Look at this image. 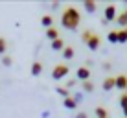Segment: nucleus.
<instances>
[{
  "label": "nucleus",
  "mask_w": 127,
  "mask_h": 118,
  "mask_svg": "<svg viewBox=\"0 0 127 118\" xmlns=\"http://www.w3.org/2000/svg\"><path fill=\"white\" fill-rule=\"evenodd\" d=\"M79 22H81V15H79V11H77V7H74V6L64 7L63 15H61V24H63V28L74 32V30H77Z\"/></svg>",
  "instance_id": "nucleus-1"
},
{
  "label": "nucleus",
  "mask_w": 127,
  "mask_h": 118,
  "mask_svg": "<svg viewBox=\"0 0 127 118\" xmlns=\"http://www.w3.org/2000/svg\"><path fill=\"white\" fill-rule=\"evenodd\" d=\"M81 41L89 46L90 52H96V50L99 48V44H101V39H99V35H98V33H94L92 30H85V32L81 33Z\"/></svg>",
  "instance_id": "nucleus-2"
},
{
  "label": "nucleus",
  "mask_w": 127,
  "mask_h": 118,
  "mask_svg": "<svg viewBox=\"0 0 127 118\" xmlns=\"http://www.w3.org/2000/svg\"><path fill=\"white\" fill-rule=\"evenodd\" d=\"M68 65L66 63H59V65H55L54 68H52V79H55V81H59V79H63L64 76L68 74Z\"/></svg>",
  "instance_id": "nucleus-3"
},
{
  "label": "nucleus",
  "mask_w": 127,
  "mask_h": 118,
  "mask_svg": "<svg viewBox=\"0 0 127 118\" xmlns=\"http://www.w3.org/2000/svg\"><path fill=\"white\" fill-rule=\"evenodd\" d=\"M76 78H77V81H90V68H87V67H79L76 70Z\"/></svg>",
  "instance_id": "nucleus-4"
},
{
  "label": "nucleus",
  "mask_w": 127,
  "mask_h": 118,
  "mask_svg": "<svg viewBox=\"0 0 127 118\" xmlns=\"http://www.w3.org/2000/svg\"><path fill=\"white\" fill-rule=\"evenodd\" d=\"M103 15H105V20L107 22H112V20H116V6L114 4H109L107 7H105V11H103Z\"/></svg>",
  "instance_id": "nucleus-5"
},
{
  "label": "nucleus",
  "mask_w": 127,
  "mask_h": 118,
  "mask_svg": "<svg viewBox=\"0 0 127 118\" xmlns=\"http://www.w3.org/2000/svg\"><path fill=\"white\" fill-rule=\"evenodd\" d=\"M101 87H103V90L105 92H109V90H112L116 87V76H107L103 79V83H101Z\"/></svg>",
  "instance_id": "nucleus-6"
},
{
  "label": "nucleus",
  "mask_w": 127,
  "mask_h": 118,
  "mask_svg": "<svg viewBox=\"0 0 127 118\" xmlns=\"http://www.w3.org/2000/svg\"><path fill=\"white\" fill-rule=\"evenodd\" d=\"M116 89L127 90V76H125V74H120V76H116Z\"/></svg>",
  "instance_id": "nucleus-7"
},
{
  "label": "nucleus",
  "mask_w": 127,
  "mask_h": 118,
  "mask_svg": "<svg viewBox=\"0 0 127 118\" xmlns=\"http://www.w3.org/2000/svg\"><path fill=\"white\" fill-rule=\"evenodd\" d=\"M50 48H52L54 52H63V50H64V41H63L61 37H59V39H55V41H52Z\"/></svg>",
  "instance_id": "nucleus-8"
},
{
  "label": "nucleus",
  "mask_w": 127,
  "mask_h": 118,
  "mask_svg": "<svg viewBox=\"0 0 127 118\" xmlns=\"http://www.w3.org/2000/svg\"><path fill=\"white\" fill-rule=\"evenodd\" d=\"M63 107L68 109V111H76V109H77V103L74 102V98L70 96V98H64V100H63Z\"/></svg>",
  "instance_id": "nucleus-9"
},
{
  "label": "nucleus",
  "mask_w": 127,
  "mask_h": 118,
  "mask_svg": "<svg viewBox=\"0 0 127 118\" xmlns=\"http://www.w3.org/2000/svg\"><path fill=\"white\" fill-rule=\"evenodd\" d=\"M46 37L50 39V41H55V39H59V37H61V35H59V30L55 28V26L48 28V30H46Z\"/></svg>",
  "instance_id": "nucleus-10"
},
{
  "label": "nucleus",
  "mask_w": 127,
  "mask_h": 118,
  "mask_svg": "<svg viewBox=\"0 0 127 118\" xmlns=\"http://www.w3.org/2000/svg\"><path fill=\"white\" fill-rule=\"evenodd\" d=\"M83 7H85L87 13H96V9H98L94 0H85V2H83Z\"/></svg>",
  "instance_id": "nucleus-11"
},
{
  "label": "nucleus",
  "mask_w": 127,
  "mask_h": 118,
  "mask_svg": "<svg viewBox=\"0 0 127 118\" xmlns=\"http://www.w3.org/2000/svg\"><path fill=\"white\" fill-rule=\"evenodd\" d=\"M42 74V63L41 61H33V65H32V76H41Z\"/></svg>",
  "instance_id": "nucleus-12"
},
{
  "label": "nucleus",
  "mask_w": 127,
  "mask_h": 118,
  "mask_svg": "<svg viewBox=\"0 0 127 118\" xmlns=\"http://www.w3.org/2000/svg\"><path fill=\"white\" fill-rule=\"evenodd\" d=\"M61 54H63V59H74V55H76V50H74L72 46H64V50L61 52Z\"/></svg>",
  "instance_id": "nucleus-13"
},
{
  "label": "nucleus",
  "mask_w": 127,
  "mask_h": 118,
  "mask_svg": "<svg viewBox=\"0 0 127 118\" xmlns=\"http://www.w3.org/2000/svg\"><path fill=\"white\" fill-rule=\"evenodd\" d=\"M41 24L44 26L46 30H48V28H52V26H54V17H52V15H44V17H41Z\"/></svg>",
  "instance_id": "nucleus-14"
},
{
  "label": "nucleus",
  "mask_w": 127,
  "mask_h": 118,
  "mask_svg": "<svg viewBox=\"0 0 127 118\" xmlns=\"http://www.w3.org/2000/svg\"><path fill=\"white\" fill-rule=\"evenodd\" d=\"M116 24L120 26L122 30H124V28H127V17H125V13H120V15L116 17Z\"/></svg>",
  "instance_id": "nucleus-15"
},
{
  "label": "nucleus",
  "mask_w": 127,
  "mask_h": 118,
  "mask_svg": "<svg viewBox=\"0 0 127 118\" xmlns=\"http://www.w3.org/2000/svg\"><path fill=\"white\" fill-rule=\"evenodd\" d=\"M55 92H57L59 96H63V100H64V98H70V96H72V92H70L66 87H57V89H55Z\"/></svg>",
  "instance_id": "nucleus-16"
},
{
  "label": "nucleus",
  "mask_w": 127,
  "mask_h": 118,
  "mask_svg": "<svg viewBox=\"0 0 127 118\" xmlns=\"http://www.w3.org/2000/svg\"><path fill=\"white\" fill-rule=\"evenodd\" d=\"M81 90L83 92H94V83L92 81H83L81 83Z\"/></svg>",
  "instance_id": "nucleus-17"
},
{
  "label": "nucleus",
  "mask_w": 127,
  "mask_h": 118,
  "mask_svg": "<svg viewBox=\"0 0 127 118\" xmlns=\"http://www.w3.org/2000/svg\"><path fill=\"white\" fill-rule=\"evenodd\" d=\"M120 105H122V111H124V118H127V94L120 96Z\"/></svg>",
  "instance_id": "nucleus-18"
},
{
  "label": "nucleus",
  "mask_w": 127,
  "mask_h": 118,
  "mask_svg": "<svg viewBox=\"0 0 127 118\" xmlns=\"http://www.w3.org/2000/svg\"><path fill=\"white\" fill-rule=\"evenodd\" d=\"M72 98H74V102H76L77 105H81L83 98H85V96H83V90H76V92H72Z\"/></svg>",
  "instance_id": "nucleus-19"
},
{
  "label": "nucleus",
  "mask_w": 127,
  "mask_h": 118,
  "mask_svg": "<svg viewBox=\"0 0 127 118\" xmlns=\"http://www.w3.org/2000/svg\"><path fill=\"white\" fill-rule=\"evenodd\" d=\"M118 42H120V44L127 42V28H124V30H118Z\"/></svg>",
  "instance_id": "nucleus-20"
},
{
  "label": "nucleus",
  "mask_w": 127,
  "mask_h": 118,
  "mask_svg": "<svg viewBox=\"0 0 127 118\" xmlns=\"http://www.w3.org/2000/svg\"><path fill=\"white\" fill-rule=\"evenodd\" d=\"M94 113H96V116H98V118H109V113H107V109H105V107H96Z\"/></svg>",
  "instance_id": "nucleus-21"
},
{
  "label": "nucleus",
  "mask_w": 127,
  "mask_h": 118,
  "mask_svg": "<svg viewBox=\"0 0 127 118\" xmlns=\"http://www.w3.org/2000/svg\"><path fill=\"white\" fill-rule=\"evenodd\" d=\"M107 41L112 42V44H116V42H118V32H116V30H112V32L107 33Z\"/></svg>",
  "instance_id": "nucleus-22"
},
{
  "label": "nucleus",
  "mask_w": 127,
  "mask_h": 118,
  "mask_svg": "<svg viewBox=\"0 0 127 118\" xmlns=\"http://www.w3.org/2000/svg\"><path fill=\"white\" fill-rule=\"evenodd\" d=\"M6 50H7V41L4 37H0V57L6 55Z\"/></svg>",
  "instance_id": "nucleus-23"
},
{
  "label": "nucleus",
  "mask_w": 127,
  "mask_h": 118,
  "mask_svg": "<svg viewBox=\"0 0 127 118\" xmlns=\"http://www.w3.org/2000/svg\"><path fill=\"white\" fill-rule=\"evenodd\" d=\"M2 65H4V67H11V65H13V57L6 54V55L2 57Z\"/></svg>",
  "instance_id": "nucleus-24"
},
{
  "label": "nucleus",
  "mask_w": 127,
  "mask_h": 118,
  "mask_svg": "<svg viewBox=\"0 0 127 118\" xmlns=\"http://www.w3.org/2000/svg\"><path fill=\"white\" fill-rule=\"evenodd\" d=\"M76 85H77V79H68V81H66V85H64V87H66V89H74Z\"/></svg>",
  "instance_id": "nucleus-25"
},
{
  "label": "nucleus",
  "mask_w": 127,
  "mask_h": 118,
  "mask_svg": "<svg viewBox=\"0 0 127 118\" xmlns=\"http://www.w3.org/2000/svg\"><path fill=\"white\" fill-rule=\"evenodd\" d=\"M74 118H89V115H87V111H79V113H76Z\"/></svg>",
  "instance_id": "nucleus-26"
},
{
  "label": "nucleus",
  "mask_w": 127,
  "mask_h": 118,
  "mask_svg": "<svg viewBox=\"0 0 127 118\" xmlns=\"http://www.w3.org/2000/svg\"><path fill=\"white\" fill-rule=\"evenodd\" d=\"M50 115H52V113L46 109V111H42V113H41V118H50Z\"/></svg>",
  "instance_id": "nucleus-27"
},
{
  "label": "nucleus",
  "mask_w": 127,
  "mask_h": 118,
  "mask_svg": "<svg viewBox=\"0 0 127 118\" xmlns=\"http://www.w3.org/2000/svg\"><path fill=\"white\" fill-rule=\"evenodd\" d=\"M101 67H103V70H111V63H103Z\"/></svg>",
  "instance_id": "nucleus-28"
},
{
  "label": "nucleus",
  "mask_w": 127,
  "mask_h": 118,
  "mask_svg": "<svg viewBox=\"0 0 127 118\" xmlns=\"http://www.w3.org/2000/svg\"><path fill=\"white\" fill-rule=\"evenodd\" d=\"M124 13H125V17H127V9H125V11H124Z\"/></svg>",
  "instance_id": "nucleus-29"
},
{
  "label": "nucleus",
  "mask_w": 127,
  "mask_h": 118,
  "mask_svg": "<svg viewBox=\"0 0 127 118\" xmlns=\"http://www.w3.org/2000/svg\"><path fill=\"white\" fill-rule=\"evenodd\" d=\"M124 94H127V90H125V92H124Z\"/></svg>",
  "instance_id": "nucleus-30"
}]
</instances>
